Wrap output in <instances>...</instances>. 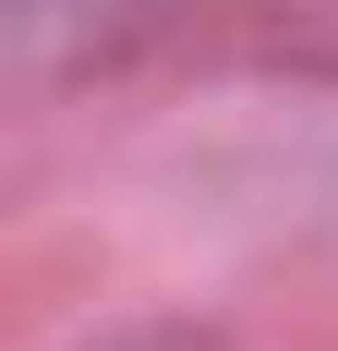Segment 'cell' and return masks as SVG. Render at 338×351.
Segmentation results:
<instances>
[{
    "mask_svg": "<svg viewBox=\"0 0 338 351\" xmlns=\"http://www.w3.org/2000/svg\"><path fill=\"white\" fill-rule=\"evenodd\" d=\"M85 351H205V339H181V327H121V339H85Z\"/></svg>",
    "mask_w": 338,
    "mask_h": 351,
    "instance_id": "6da1fadb",
    "label": "cell"
}]
</instances>
